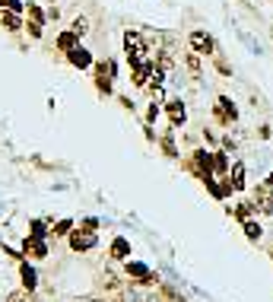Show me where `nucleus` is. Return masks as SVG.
Listing matches in <instances>:
<instances>
[{
    "label": "nucleus",
    "mask_w": 273,
    "mask_h": 302,
    "mask_svg": "<svg viewBox=\"0 0 273 302\" xmlns=\"http://www.w3.org/2000/svg\"><path fill=\"white\" fill-rule=\"evenodd\" d=\"M124 48H127V60H130L134 67H137V64H143L140 57H143L146 48H143V39H140L137 32H127V35H124Z\"/></svg>",
    "instance_id": "obj_1"
},
{
    "label": "nucleus",
    "mask_w": 273,
    "mask_h": 302,
    "mask_svg": "<svg viewBox=\"0 0 273 302\" xmlns=\"http://www.w3.org/2000/svg\"><path fill=\"white\" fill-rule=\"evenodd\" d=\"M70 248L73 251L96 248V232H92V229H76V232H70Z\"/></svg>",
    "instance_id": "obj_2"
},
{
    "label": "nucleus",
    "mask_w": 273,
    "mask_h": 302,
    "mask_svg": "<svg viewBox=\"0 0 273 302\" xmlns=\"http://www.w3.org/2000/svg\"><path fill=\"white\" fill-rule=\"evenodd\" d=\"M191 48L194 54H213V39L207 32H191Z\"/></svg>",
    "instance_id": "obj_3"
},
{
    "label": "nucleus",
    "mask_w": 273,
    "mask_h": 302,
    "mask_svg": "<svg viewBox=\"0 0 273 302\" xmlns=\"http://www.w3.org/2000/svg\"><path fill=\"white\" fill-rule=\"evenodd\" d=\"M22 255H32V258H45V255H48V248H45V242H42V239H35V236H26V242H22Z\"/></svg>",
    "instance_id": "obj_4"
},
{
    "label": "nucleus",
    "mask_w": 273,
    "mask_h": 302,
    "mask_svg": "<svg viewBox=\"0 0 273 302\" xmlns=\"http://www.w3.org/2000/svg\"><path fill=\"white\" fill-rule=\"evenodd\" d=\"M67 60H70L73 67H89V64H92V54H89L83 45H76V48H70V51H67Z\"/></svg>",
    "instance_id": "obj_5"
},
{
    "label": "nucleus",
    "mask_w": 273,
    "mask_h": 302,
    "mask_svg": "<svg viewBox=\"0 0 273 302\" xmlns=\"http://www.w3.org/2000/svg\"><path fill=\"white\" fill-rule=\"evenodd\" d=\"M0 22H4V29H7V32H16V29H22V19H19V13H16V10H7V7H0Z\"/></svg>",
    "instance_id": "obj_6"
},
{
    "label": "nucleus",
    "mask_w": 273,
    "mask_h": 302,
    "mask_svg": "<svg viewBox=\"0 0 273 302\" xmlns=\"http://www.w3.org/2000/svg\"><path fill=\"white\" fill-rule=\"evenodd\" d=\"M42 26H45V13H42V10L32 4V7H29V32L35 35V39L42 35Z\"/></svg>",
    "instance_id": "obj_7"
},
{
    "label": "nucleus",
    "mask_w": 273,
    "mask_h": 302,
    "mask_svg": "<svg viewBox=\"0 0 273 302\" xmlns=\"http://www.w3.org/2000/svg\"><path fill=\"white\" fill-rule=\"evenodd\" d=\"M194 159H197V165H200V169H204V178L210 181V175H213V153L197 150V153H194Z\"/></svg>",
    "instance_id": "obj_8"
},
{
    "label": "nucleus",
    "mask_w": 273,
    "mask_h": 302,
    "mask_svg": "<svg viewBox=\"0 0 273 302\" xmlns=\"http://www.w3.org/2000/svg\"><path fill=\"white\" fill-rule=\"evenodd\" d=\"M229 188H235V191H242V188H245V165H242V162H235V165H232Z\"/></svg>",
    "instance_id": "obj_9"
},
{
    "label": "nucleus",
    "mask_w": 273,
    "mask_h": 302,
    "mask_svg": "<svg viewBox=\"0 0 273 302\" xmlns=\"http://www.w3.org/2000/svg\"><path fill=\"white\" fill-rule=\"evenodd\" d=\"M184 115H187V112H184V105H181V102H169V118H172V124H175V127H178V124H184Z\"/></svg>",
    "instance_id": "obj_10"
},
{
    "label": "nucleus",
    "mask_w": 273,
    "mask_h": 302,
    "mask_svg": "<svg viewBox=\"0 0 273 302\" xmlns=\"http://www.w3.org/2000/svg\"><path fill=\"white\" fill-rule=\"evenodd\" d=\"M111 255H114V258H127V255H130V242H127V239H114V242H111Z\"/></svg>",
    "instance_id": "obj_11"
},
{
    "label": "nucleus",
    "mask_w": 273,
    "mask_h": 302,
    "mask_svg": "<svg viewBox=\"0 0 273 302\" xmlns=\"http://www.w3.org/2000/svg\"><path fill=\"white\" fill-rule=\"evenodd\" d=\"M80 45V35H73V32H64L61 39H57V48L61 51H70V48H76Z\"/></svg>",
    "instance_id": "obj_12"
},
{
    "label": "nucleus",
    "mask_w": 273,
    "mask_h": 302,
    "mask_svg": "<svg viewBox=\"0 0 273 302\" xmlns=\"http://www.w3.org/2000/svg\"><path fill=\"white\" fill-rule=\"evenodd\" d=\"M19 274H22V283H26V289H35V283H38V274H35L29 264H22Z\"/></svg>",
    "instance_id": "obj_13"
},
{
    "label": "nucleus",
    "mask_w": 273,
    "mask_h": 302,
    "mask_svg": "<svg viewBox=\"0 0 273 302\" xmlns=\"http://www.w3.org/2000/svg\"><path fill=\"white\" fill-rule=\"evenodd\" d=\"M149 74H152V67H149V64H137V70H134V83H137V86H146Z\"/></svg>",
    "instance_id": "obj_14"
},
{
    "label": "nucleus",
    "mask_w": 273,
    "mask_h": 302,
    "mask_svg": "<svg viewBox=\"0 0 273 302\" xmlns=\"http://www.w3.org/2000/svg\"><path fill=\"white\" fill-rule=\"evenodd\" d=\"M127 274H134V277H143V283H149V280H152L149 267H143V264H130V261H127Z\"/></svg>",
    "instance_id": "obj_15"
},
{
    "label": "nucleus",
    "mask_w": 273,
    "mask_h": 302,
    "mask_svg": "<svg viewBox=\"0 0 273 302\" xmlns=\"http://www.w3.org/2000/svg\"><path fill=\"white\" fill-rule=\"evenodd\" d=\"M45 232H48V229H45V223H42V220H32V223H29V236H35V239H42Z\"/></svg>",
    "instance_id": "obj_16"
},
{
    "label": "nucleus",
    "mask_w": 273,
    "mask_h": 302,
    "mask_svg": "<svg viewBox=\"0 0 273 302\" xmlns=\"http://www.w3.org/2000/svg\"><path fill=\"white\" fill-rule=\"evenodd\" d=\"M70 32H73V35H86V32H89V22L80 16V19H73V26H70Z\"/></svg>",
    "instance_id": "obj_17"
},
{
    "label": "nucleus",
    "mask_w": 273,
    "mask_h": 302,
    "mask_svg": "<svg viewBox=\"0 0 273 302\" xmlns=\"http://www.w3.org/2000/svg\"><path fill=\"white\" fill-rule=\"evenodd\" d=\"M245 236L248 239H260V226L254 220H245Z\"/></svg>",
    "instance_id": "obj_18"
},
{
    "label": "nucleus",
    "mask_w": 273,
    "mask_h": 302,
    "mask_svg": "<svg viewBox=\"0 0 273 302\" xmlns=\"http://www.w3.org/2000/svg\"><path fill=\"white\" fill-rule=\"evenodd\" d=\"M70 226H73L70 220H61V223H54V236H67V232H70Z\"/></svg>",
    "instance_id": "obj_19"
},
{
    "label": "nucleus",
    "mask_w": 273,
    "mask_h": 302,
    "mask_svg": "<svg viewBox=\"0 0 273 302\" xmlns=\"http://www.w3.org/2000/svg\"><path fill=\"white\" fill-rule=\"evenodd\" d=\"M225 165H229V162H225V156L216 153V159H213V169H216V172H225Z\"/></svg>",
    "instance_id": "obj_20"
},
{
    "label": "nucleus",
    "mask_w": 273,
    "mask_h": 302,
    "mask_svg": "<svg viewBox=\"0 0 273 302\" xmlns=\"http://www.w3.org/2000/svg\"><path fill=\"white\" fill-rule=\"evenodd\" d=\"M0 7H7V10H16V13L22 10V4H19V0H0Z\"/></svg>",
    "instance_id": "obj_21"
},
{
    "label": "nucleus",
    "mask_w": 273,
    "mask_h": 302,
    "mask_svg": "<svg viewBox=\"0 0 273 302\" xmlns=\"http://www.w3.org/2000/svg\"><path fill=\"white\" fill-rule=\"evenodd\" d=\"M7 302H26V293H10Z\"/></svg>",
    "instance_id": "obj_22"
},
{
    "label": "nucleus",
    "mask_w": 273,
    "mask_h": 302,
    "mask_svg": "<svg viewBox=\"0 0 273 302\" xmlns=\"http://www.w3.org/2000/svg\"><path fill=\"white\" fill-rule=\"evenodd\" d=\"M248 213H251V207H248V204H242V207H239V216H242V220H248Z\"/></svg>",
    "instance_id": "obj_23"
},
{
    "label": "nucleus",
    "mask_w": 273,
    "mask_h": 302,
    "mask_svg": "<svg viewBox=\"0 0 273 302\" xmlns=\"http://www.w3.org/2000/svg\"><path fill=\"white\" fill-rule=\"evenodd\" d=\"M267 181H270V185H273V175H270V178H267Z\"/></svg>",
    "instance_id": "obj_24"
}]
</instances>
